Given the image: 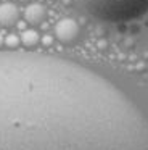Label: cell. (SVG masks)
I'll list each match as a JSON object with an SVG mask.
<instances>
[{"mask_svg": "<svg viewBox=\"0 0 148 150\" xmlns=\"http://www.w3.org/2000/svg\"><path fill=\"white\" fill-rule=\"evenodd\" d=\"M0 150H148V115L82 63L0 50Z\"/></svg>", "mask_w": 148, "mask_h": 150, "instance_id": "6da1fadb", "label": "cell"}, {"mask_svg": "<svg viewBox=\"0 0 148 150\" xmlns=\"http://www.w3.org/2000/svg\"><path fill=\"white\" fill-rule=\"evenodd\" d=\"M55 37L61 44H73L79 37V26L71 18L60 20L55 24Z\"/></svg>", "mask_w": 148, "mask_h": 150, "instance_id": "3957f363", "label": "cell"}, {"mask_svg": "<svg viewBox=\"0 0 148 150\" xmlns=\"http://www.w3.org/2000/svg\"><path fill=\"white\" fill-rule=\"evenodd\" d=\"M92 18L109 24H124L148 13V0H76Z\"/></svg>", "mask_w": 148, "mask_h": 150, "instance_id": "7a4b0ae2", "label": "cell"}, {"mask_svg": "<svg viewBox=\"0 0 148 150\" xmlns=\"http://www.w3.org/2000/svg\"><path fill=\"white\" fill-rule=\"evenodd\" d=\"M16 21H18V8L13 4H2L0 5V24L10 28Z\"/></svg>", "mask_w": 148, "mask_h": 150, "instance_id": "277c9868", "label": "cell"}, {"mask_svg": "<svg viewBox=\"0 0 148 150\" xmlns=\"http://www.w3.org/2000/svg\"><path fill=\"white\" fill-rule=\"evenodd\" d=\"M23 44H24L26 47H34L35 44H37L39 40V36L35 34V31H26L24 34H23Z\"/></svg>", "mask_w": 148, "mask_h": 150, "instance_id": "8992f818", "label": "cell"}, {"mask_svg": "<svg viewBox=\"0 0 148 150\" xmlns=\"http://www.w3.org/2000/svg\"><path fill=\"white\" fill-rule=\"evenodd\" d=\"M24 16H26V21H27L29 24L37 26V24H40L42 21L45 20V10H44V7L39 5V4H31L26 8Z\"/></svg>", "mask_w": 148, "mask_h": 150, "instance_id": "5b68a950", "label": "cell"}, {"mask_svg": "<svg viewBox=\"0 0 148 150\" xmlns=\"http://www.w3.org/2000/svg\"><path fill=\"white\" fill-rule=\"evenodd\" d=\"M2 44H3V39H2V37H0V47H2Z\"/></svg>", "mask_w": 148, "mask_h": 150, "instance_id": "52a82bcc", "label": "cell"}]
</instances>
